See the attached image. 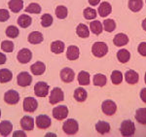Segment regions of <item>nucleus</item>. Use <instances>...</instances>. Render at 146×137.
Wrapping results in <instances>:
<instances>
[{"label": "nucleus", "instance_id": "c9c22d12", "mask_svg": "<svg viewBox=\"0 0 146 137\" xmlns=\"http://www.w3.org/2000/svg\"><path fill=\"white\" fill-rule=\"evenodd\" d=\"M102 25H103V29H104L105 31H107V32L114 31L115 28H116V23H115L114 20H111V19L104 20Z\"/></svg>", "mask_w": 146, "mask_h": 137}, {"label": "nucleus", "instance_id": "2eb2a0df", "mask_svg": "<svg viewBox=\"0 0 146 137\" xmlns=\"http://www.w3.org/2000/svg\"><path fill=\"white\" fill-rule=\"evenodd\" d=\"M98 14H100V16L101 18H105V17L109 16L110 14H111L112 12V6L111 4L109 3V2H101V4L98 7Z\"/></svg>", "mask_w": 146, "mask_h": 137}, {"label": "nucleus", "instance_id": "864d4df0", "mask_svg": "<svg viewBox=\"0 0 146 137\" xmlns=\"http://www.w3.org/2000/svg\"><path fill=\"white\" fill-rule=\"evenodd\" d=\"M0 117H1V110H0Z\"/></svg>", "mask_w": 146, "mask_h": 137}, {"label": "nucleus", "instance_id": "f704fd0d", "mask_svg": "<svg viewBox=\"0 0 146 137\" xmlns=\"http://www.w3.org/2000/svg\"><path fill=\"white\" fill-rule=\"evenodd\" d=\"M68 15V10L65 6L63 5H58L56 8V16L60 20H64Z\"/></svg>", "mask_w": 146, "mask_h": 137}, {"label": "nucleus", "instance_id": "cd10ccee", "mask_svg": "<svg viewBox=\"0 0 146 137\" xmlns=\"http://www.w3.org/2000/svg\"><path fill=\"white\" fill-rule=\"evenodd\" d=\"M117 60L121 63H127L131 60V53L126 49H121L117 53Z\"/></svg>", "mask_w": 146, "mask_h": 137}, {"label": "nucleus", "instance_id": "423d86ee", "mask_svg": "<svg viewBox=\"0 0 146 137\" xmlns=\"http://www.w3.org/2000/svg\"><path fill=\"white\" fill-rule=\"evenodd\" d=\"M49 85L45 82H38L34 86V93L38 97H46L49 94Z\"/></svg>", "mask_w": 146, "mask_h": 137}, {"label": "nucleus", "instance_id": "09e8293b", "mask_svg": "<svg viewBox=\"0 0 146 137\" xmlns=\"http://www.w3.org/2000/svg\"><path fill=\"white\" fill-rule=\"evenodd\" d=\"M100 2V0H89V3H90L91 6H96L98 5Z\"/></svg>", "mask_w": 146, "mask_h": 137}, {"label": "nucleus", "instance_id": "7ed1b4c3", "mask_svg": "<svg viewBox=\"0 0 146 137\" xmlns=\"http://www.w3.org/2000/svg\"><path fill=\"white\" fill-rule=\"evenodd\" d=\"M92 53L96 58H103L108 53V46L104 42H96L92 47Z\"/></svg>", "mask_w": 146, "mask_h": 137}, {"label": "nucleus", "instance_id": "5701e85b", "mask_svg": "<svg viewBox=\"0 0 146 137\" xmlns=\"http://www.w3.org/2000/svg\"><path fill=\"white\" fill-rule=\"evenodd\" d=\"M73 97H74V99L76 101H78V102H84V101H86L87 97H88V93H87L85 89L78 88L74 91Z\"/></svg>", "mask_w": 146, "mask_h": 137}, {"label": "nucleus", "instance_id": "6ab92c4d", "mask_svg": "<svg viewBox=\"0 0 146 137\" xmlns=\"http://www.w3.org/2000/svg\"><path fill=\"white\" fill-rule=\"evenodd\" d=\"M13 130V124L9 121H2L0 122V134L2 136H9Z\"/></svg>", "mask_w": 146, "mask_h": 137}, {"label": "nucleus", "instance_id": "6e6552de", "mask_svg": "<svg viewBox=\"0 0 146 137\" xmlns=\"http://www.w3.org/2000/svg\"><path fill=\"white\" fill-rule=\"evenodd\" d=\"M4 101L9 105H15L20 101V94L15 89H10L4 94Z\"/></svg>", "mask_w": 146, "mask_h": 137}, {"label": "nucleus", "instance_id": "c03bdc74", "mask_svg": "<svg viewBox=\"0 0 146 137\" xmlns=\"http://www.w3.org/2000/svg\"><path fill=\"white\" fill-rule=\"evenodd\" d=\"M137 52L140 56H146V42H142V43H140L139 45H138Z\"/></svg>", "mask_w": 146, "mask_h": 137}, {"label": "nucleus", "instance_id": "39448f33", "mask_svg": "<svg viewBox=\"0 0 146 137\" xmlns=\"http://www.w3.org/2000/svg\"><path fill=\"white\" fill-rule=\"evenodd\" d=\"M64 99V93H63L62 89L60 88H54L52 89L50 93V97H49V101L52 105H55L58 102H62Z\"/></svg>", "mask_w": 146, "mask_h": 137}, {"label": "nucleus", "instance_id": "9b49d317", "mask_svg": "<svg viewBox=\"0 0 146 137\" xmlns=\"http://www.w3.org/2000/svg\"><path fill=\"white\" fill-rule=\"evenodd\" d=\"M38 107V102L34 97H25L23 99V111L33 113Z\"/></svg>", "mask_w": 146, "mask_h": 137}, {"label": "nucleus", "instance_id": "7c9ffc66", "mask_svg": "<svg viewBox=\"0 0 146 137\" xmlns=\"http://www.w3.org/2000/svg\"><path fill=\"white\" fill-rule=\"evenodd\" d=\"M135 120L140 124H146V108H139L135 112Z\"/></svg>", "mask_w": 146, "mask_h": 137}, {"label": "nucleus", "instance_id": "4468645a", "mask_svg": "<svg viewBox=\"0 0 146 137\" xmlns=\"http://www.w3.org/2000/svg\"><path fill=\"white\" fill-rule=\"evenodd\" d=\"M21 126L23 130H33L34 128V120L33 118L28 117V116H25L23 119L21 120Z\"/></svg>", "mask_w": 146, "mask_h": 137}, {"label": "nucleus", "instance_id": "1a4fd4ad", "mask_svg": "<svg viewBox=\"0 0 146 137\" xmlns=\"http://www.w3.org/2000/svg\"><path fill=\"white\" fill-rule=\"evenodd\" d=\"M17 83L20 87H23V88H25V87H28L31 85L32 83V77L31 75L28 72H21L20 74L17 76Z\"/></svg>", "mask_w": 146, "mask_h": 137}, {"label": "nucleus", "instance_id": "a878e982", "mask_svg": "<svg viewBox=\"0 0 146 137\" xmlns=\"http://www.w3.org/2000/svg\"><path fill=\"white\" fill-rule=\"evenodd\" d=\"M8 6L13 13H19L23 8V0H10Z\"/></svg>", "mask_w": 146, "mask_h": 137}, {"label": "nucleus", "instance_id": "393cba45", "mask_svg": "<svg viewBox=\"0 0 146 137\" xmlns=\"http://www.w3.org/2000/svg\"><path fill=\"white\" fill-rule=\"evenodd\" d=\"M129 9L133 13L139 12L143 7V0H129L128 2Z\"/></svg>", "mask_w": 146, "mask_h": 137}, {"label": "nucleus", "instance_id": "2f4dec72", "mask_svg": "<svg viewBox=\"0 0 146 137\" xmlns=\"http://www.w3.org/2000/svg\"><path fill=\"white\" fill-rule=\"evenodd\" d=\"M93 83L96 87H104L107 83V78L103 74H96L94 76Z\"/></svg>", "mask_w": 146, "mask_h": 137}, {"label": "nucleus", "instance_id": "e433bc0d", "mask_svg": "<svg viewBox=\"0 0 146 137\" xmlns=\"http://www.w3.org/2000/svg\"><path fill=\"white\" fill-rule=\"evenodd\" d=\"M111 82L113 85H120L123 82V74L119 70H115L111 74Z\"/></svg>", "mask_w": 146, "mask_h": 137}, {"label": "nucleus", "instance_id": "ddd939ff", "mask_svg": "<svg viewBox=\"0 0 146 137\" xmlns=\"http://www.w3.org/2000/svg\"><path fill=\"white\" fill-rule=\"evenodd\" d=\"M75 78L74 71L69 67H65L60 71V79L63 83H71Z\"/></svg>", "mask_w": 146, "mask_h": 137}, {"label": "nucleus", "instance_id": "72a5a7b5", "mask_svg": "<svg viewBox=\"0 0 146 137\" xmlns=\"http://www.w3.org/2000/svg\"><path fill=\"white\" fill-rule=\"evenodd\" d=\"M90 29L94 34L100 35L103 30V25L101 24L100 21H93L90 23Z\"/></svg>", "mask_w": 146, "mask_h": 137}, {"label": "nucleus", "instance_id": "f8f14e48", "mask_svg": "<svg viewBox=\"0 0 146 137\" xmlns=\"http://www.w3.org/2000/svg\"><path fill=\"white\" fill-rule=\"evenodd\" d=\"M35 122H36V126L40 129H46L50 127L52 124L50 117H48L47 115H39L36 118Z\"/></svg>", "mask_w": 146, "mask_h": 137}, {"label": "nucleus", "instance_id": "0eeeda50", "mask_svg": "<svg viewBox=\"0 0 146 137\" xmlns=\"http://www.w3.org/2000/svg\"><path fill=\"white\" fill-rule=\"evenodd\" d=\"M68 116V108L65 105L56 106L53 109V117L58 121H63Z\"/></svg>", "mask_w": 146, "mask_h": 137}, {"label": "nucleus", "instance_id": "b1692460", "mask_svg": "<svg viewBox=\"0 0 146 137\" xmlns=\"http://www.w3.org/2000/svg\"><path fill=\"white\" fill-rule=\"evenodd\" d=\"M65 49V45L62 41H60V40H56V41H54L53 43L51 44V51L52 53L56 54V55H58V54H62L64 52Z\"/></svg>", "mask_w": 146, "mask_h": 137}, {"label": "nucleus", "instance_id": "a211bd4d", "mask_svg": "<svg viewBox=\"0 0 146 137\" xmlns=\"http://www.w3.org/2000/svg\"><path fill=\"white\" fill-rule=\"evenodd\" d=\"M125 80L126 82L129 85H135L138 83L139 80V76H138L137 72H135V70H128L125 74Z\"/></svg>", "mask_w": 146, "mask_h": 137}, {"label": "nucleus", "instance_id": "9d476101", "mask_svg": "<svg viewBox=\"0 0 146 137\" xmlns=\"http://www.w3.org/2000/svg\"><path fill=\"white\" fill-rule=\"evenodd\" d=\"M32 58V53L29 49L23 48L22 50H20L17 56V60L20 63L22 64H25V63H28Z\"/></svg>", "mask_w": 146, "mask_h": 137}, {"label": "nucleus", "instance_id": "de8ad7c7", "mask_svg": "<svg viewBox=\"0 0 146 137\" xmlns=\"http://www.w3.org/2000/svg\"><path fill=\"white\" fill-rule=\"evenodd\" d=\"M6 60H7L6 56L4 55L3 53H0V65L4 64V63L6 62Z\"/></svg>", "mask_w": 146, "mask_h": 137}, {"label": "nucleus", "instance_id": "f3484780", "mask_svg": "<svg viewBox=\"0 0 146 137\" xmlns=\"http://www.w3.org/2000/svg\"><path fill=\"white\" fill-rule=\"evenodd\" d=\"M113 43L116 47H123L126 46L129 43V37L125 33H118L115 35L114 39H113Z\"/></svg>", "mask_w": 146, "mask_h": 137}, {"label": "nucleus", "instance_id": "37998d69", "mask_svg": "<svg viewBox=\"0 0 146 137\" xmlns=\"http://www.w3.org/2000/svg\"><path fill=\"white\" fill-rule=\"evenodd\" d=\"M10 18V14H9L8 10L6 9H0V22L1 23H4L6 21L9 20Z\"/></svg>", "mask_w": 146, "mask_h": 137}, {"label": "nucleus", "instance_id": "f03ea898", "mask_svg": "<svg viewBox=\"0 0 146 137\" xmlns=\"http://www.w3.org/2000/svg\"><path fill=\"white\" fill-rule=\"evenodd\" d=\"M120 132L124 137H131L135 135V126L133 122L131 120H126V121L122 122L121 126H120Z\"/></svg>", "mask_w": 146, "mask_h": 137}, {"label": "nucleus", "instance_id": "4be33fe9", "mask_svg": "<svg viewBox=\"0 0 146 137\" xmlns=\"http://www.w3.org/2000/svg\"><path fill=\"white\" fill-rule=\"evenodd\" d=\"M96 130L101 135H105L110 132V124L104 121H100L96 124Z\"/></svg>", "mask_w": 146, "mask_h": 137}, {"label": "nucleus", "instance_id": "bb28decb", "mask_svg": "<svg viewBox=\"0 0 146 137\" xmlns=\"http://www.w3.org/2000/svg\"><path fill=\"white\" fill-rule=\"evenodd\" d=\"M76 33L80 38H88L90 36V29L84 23H80L76 27Z\"/></svg>", "mask_w": 146, "mask_h": 137}, {"label": "nucleus", "instance_id": "473e14b6", "mask_svg": "<svg viewBox=\"0 0 146 137\" xmlns=\"http://www.w3.org/2000/svg\"><path fill=\"white\" fill-rule=\"evenodd\" d=\"M78 83L80 86H88V85H90V74H89V72H80L78 74Z\"/></svg>", "mask_w": 146, "mask_h": 137}, {"label": "nucleus", "instance_id": "c756f323", "mask_svg": "<svg viewBox=\"0 0 146 137\" xmlns=\"http://www.w3.org/2000/svg\"><path fill=\"white\" fill-rule=\"evenodd\" d=\"M12 78H13V73L9 69H6V68L0 69V83L1 84H5V83L10 82Z\"/></svg>", "mask_w": 146, "mask_h": 137}, {"label": "nucleus", "instance_id": "a18cd8bd", "mask_svg": "<svg viewBox=\"0 0 146 137\" xmlns=\"http://www.w3.org/2000/svg\"><path fill=\"white\" fill-rule=\"evenodd\" d=\"M27 137V134L25 133L23 131H21V130H17L13 133V137Z\"/></svg>", "mask_w": 146, "mask_h": 137}, {"label": "nucleus", "instance_id": "5fc2aeb1", "mask_svg": "<svg viewBox=\"0 0 146 137\" xmlns=\"http://www.w3.org/2000/svg\"><path fill=\"white\" fill-rule=\"evenodd\" d=\"M145 2H146V0H145Z\"/></svg>", "mask_w": 146, "mask_h": 137}, {"label": "nucleus", "instance_id": "3c124183", "mask_svg": "<svg viewBox=\"0 0 146 137\" xmlns=\"http://www.w3.org/2000/svg\"><path fill=\"white\" fill-rule=\"evenodd\" d=\"M46 136H56V134H54V133H48Z\"/></svg>", "mask_w": 146, "mask_h": 137}, {"label": "nucleus", "instance_id": "412c9836", "mask_svg": "<svg viewBox=\"0 0 146 137\" xmlns=\"http://www.w3.org/2000/svg\"><path fill=\"white\" fill-rule=\"evenodd\" d=\"M43 40H44L43 34L39 31H32L29 35H28V42L32 45L42 43Z\"/></svg>", "mask_w": 146, "mask_h": 137}, {"label": "nucleus", "instance_id": "4c0bfd02", "mask_svg": "<svg viewBox=\"0 0 146 137\" xmlns=\"http://www.w3.org/2000/svg\"><path fill=\"white\" fill-rule=\"evenodd\" d=\"M20 34V31H19V28L15 25H10V26L7 27L6 29V35L9 37V38H17Z\"/></svg>", "mask_w": 146, "mask_h": 137}, {"label": "nucleus", "instance_id": "49530a36", "mask_svg": "<svg viewBox=\"0 0 146 137\" xmlns=\"http://www.w3.org/2000/svg\"><path fill=\"white\" fill-rule=\"evenodd\" d=\"M140 99L144 103H146V89H142L140 91Z\"/></svg>", "mask_w": 146, "mask_h": 137}, {"label": "nucleus", "instance_id": "dca6fc26", "mask_svg": "<svg viewBox=\"0 0 146 137\" xmlns=\"http://www.w3.org/2000/svg\"><path fill=\"white\" fill-rule=\"evenodd\" d=\"M45 70H46V65L42 61H36V62L30 66V71L32 72V74L36 75V76L44 74Z\"/></svg>", "mask_w": 146, "mask_h": 137}, {"label": "nucleus", "instance_id": "c85d7f7f", "mask_svg": "<svg viewBox=\"0 0 146 137\" xmlns=\"http://www.w3.org/2000/svg\"><path fill=\"white\" fill-rule=\"evenodd\" d=\"M31 23H32L31 17H29L28 15H25V14L21 15L18 18V24L23 28H27L28 26H30Z\"/></svg>", "mask_w": 146, "mask_h": 137}, {"label": "nucleus", "instance_id": "58836bf2", "mask_svg": "<svg viewBox=\"0 0 146 137\" xmlns=\"http://www.w3.org/2000/svg\"><path fill=\"white\" fill-rule=\"evenodd\" d=\"M27 13H29V14H39L41 13L42 9H41V6L39 5L38 3H30L25 10Z\"/></svg>", "mask_w": 146, "mask_h": 137}, {"label": "nucleus", "instance_id": "aec40b11", "mask_svg": "<svg viewBox=\"0 0 146 137\" xmlns=\"http://www.w3.org/2000/svg\"><path fill=\"white\" fill-rule=\"evenodd\" d=\"M80 55V51L79 48L77 46H74V45H71L67 48L66 51V58L67 60H78Z\"/></svg>", "mask_w": 146, "mask_h": 137}, {"label": "nucleus", "instance_id": "20e7f679", "mask_svg": "<svg viewBox=\"0 0 146 137\" xmlns=\"http://www.w3.org/2000/svg\"><path fill=\"white\" fill-rule=\"evenodd\" d=\"M101 109L104 115L106 116H113L117 112V104L113 100L107 99V100L103 101L101 104Z\"/></svg>", "mask_w": 146, "mask_h": 137}, {"label": "nucleus", "instance_id": "603ef678", "mask_svg": "<svg viewBox=\"0 0 146 137\" xmlns=\"http://www.w3.org/2000/svg\"><path fill=\"white\" fill-rule=\"evenodd\" d=\"M144 82H145V84H146V73H145V75H144Z\"/></svg>", "mask_w": 146, "mask_h": 137}, {"label": "nucleus", "instance_id": "79ce46f5", "mask_svg": "<svg viewBox=\"0 0 146 137\" xmlns=\"http://www.w3.org/2000/svg\"><path fill=\"white\" fill-rule=\"evenodd\" d=\"M14 43L12 41H9V40H5L1 43V50L4 51L5 53H12L14 51Z\"/></svg>", "mask_w": 146, "mask_h": 137}, {"label": "nucleus", "instance_id": "ea45409f", "mask_svg": "<svg viewBox=\"0 0 146 137\" xmlns=\"http://www.w3.org/2000/svg\"><path fill=\"white\" fill-rule=\"evenodd\" d=\"M83 15L86 20H95L96 18V11L91 7H87L83 12Z\"/></svg>", "mask_w": 146, "mask_h": 137}, {"label": "nucleus", "instance_id": "a19ab883", "mask_svg": "<svg viewBox=\"0 0 146 137\" xmlns=\"http://www.w3.org/2000/svg\"><path fill=\"white\" fill-rule=\"evenodd\" d=\"M53 17L50 14H44L41 17V25L43 27H49L53 23Z\"/></svg>", "mask_w": 146, "mask_h": 137}, {"label": "nucleus", "instance_id": "f257e3e1", "mask_svg": "<svg viewBox=\"0 0 146 137\" xmlns=\"http://www.w3.org/2000/svg\"><path fill=\"white\" fill-rule=\"evenodd\" d=\"M62 130L66 135H75L79 130V124L78 122L74 119H68L64 122L62 126Z\"/></svg>", "mask_w": 146, "mask_h": 137}, {"label": "nucleus", "instance_id": "8fccbe9b", "mask_svg": "<svg viewBox=\"0 0 146 137\" xmlns=\"http://www.w3.org/2000/svg\"><path fill=\"white\" fill-rule=\"evenodd\" d=\"M141 26H142L143 30H145V31H146V19H144V20L142 21V23H141Z\"/></svg>", "mask_w": 146, "mask_h": 137}]
</instances>
